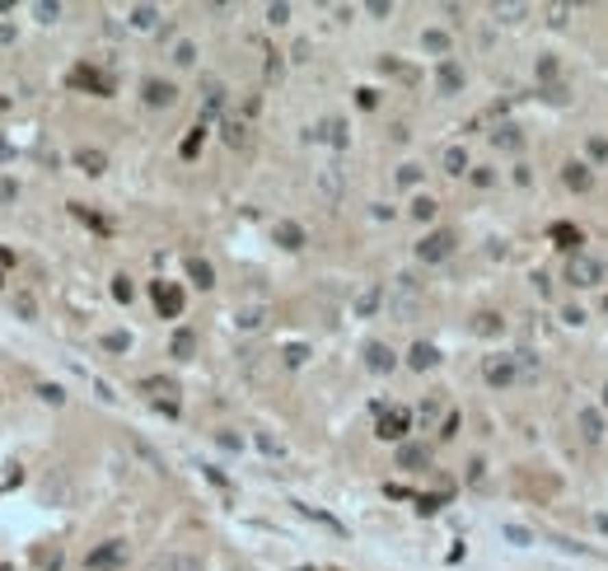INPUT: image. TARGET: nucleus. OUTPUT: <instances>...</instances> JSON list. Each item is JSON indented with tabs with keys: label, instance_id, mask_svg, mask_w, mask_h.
I'll use <instances>...</instances> for the list:
<instances>
[{
	"label": "nucleus",
	"instance_id": "obj_42",
	"mask_svg": "<svg viewBox=\"0 0 608 571\" xmlns=\"http://www.w3.org/2000/svg\"><path fill=\"white\" fill-rule=\"evenodd\" d=\"M267 19H271V24H286V19H291V5H271Z\"/></svg>",
	"mask_w": 608,
	"mask_h": 571
},
{
	"label": "nucleus",
	"instance_id": "obj_4",
	"mask_svg": "<svg viewBox=\"0 0 608 571\" xmlns=\"http://www.w3.org/2000/svg\"><path fill=\"white\" fill-rule=\"evenodd\" d=\"M454 248H459V239H454V230H430L422 239V244H417V258L422 262H445L454 253Z\"/></svg>",
	"mask_w": 608,
	"mask_h": 571
},
{
	"label": "nucleus",
	"instance_id": "obj_18",
	"mask_svg": "<svg viewBox=\"0 0 608 571\" xmlns=\"http://www.w3.org/2000/svg\"><path fill=\"white\" fill-rule=\"evenodd\" d=\"M435 361H440V351H435L430 342H417V347L407 351V365H412V370H430Z\"/></svg>",
	"mask_w": 608,
	"mask_h": 571
},
{
	"label": "nucleus",
	"instance_id": "obj_30",
	"mask_svg": "<svg viewBox=\"0 0 608 571\" xmlns=\"http://www.w3.org/2000/svg\"><path fill=\"white\" fill-rule=\"evenodd\" d=\"M267 310H239V328H263Z\"/></svg>",
	"mask_w": 608,
	"mask_h": 571
},
{
	"label": "nucleus",
	"instance_id": "obj_45",
	"mask_svg": "<svg viewBox=\"0 0 608 571\" xmlns=\"http://www.w3.org/2000/svg\"><path fill=\"white\" fill-rule=\"evenodd\" d=\"M56 14H61V5H38V19H42V24H52Z\"/></svg>",
	"mask_w": 608,
	"mask_h": 571
},
{
	"label": "nucleus",
	"instance_id": "obj_17",
	"mask_svg": "<svg viewBox=\"0 0 608 571\" xmlns=\"http://www.w3.org/2000/svg\"><path fill=\"white\" fill-rule=\"evenodd\" d=\"M422 47L430 56H440V61H450V33H440V28H426L422 33Z\"/></svg>",
	"mask_w": 608,
	"mask_h": 571
},
{
	"label": "nucleus",
	"instance_id": "obj_13",
	"mask_svg": "<svg viewBox=\"0 0 608 571\" xmlns=\"http://www.w3.org/2000/svg\"><path fill=\"white\" fill-rule=\"evenodd\" d=\"M314 141H328L332 150H342V145H346V122H342V117H328V122H318V127H314Z\"/></svg>",
	"mask_w": 608,
	"mask_h": 571
},
{
	"label": "nucleus",
	"instance_id": "obj_9",
	"mask_svg": "<svg viewBox=\"0 0 608 571\" xmlns=\"http://www.w3.org/2000/svg\"><path fill=\"white\" fill-rule=\"evenodd\" d=\"M463 66H459V61H440V66H435V89H440V94H445V99H450V94H459V89H463Z\"/></svg>",
	"mask_w": 608,
	"mask_h": 571
},
{
	"label": "nucleus",
	"instance_id": "obj_29",
	"mask_svg": "<svg viewBox=\"0 0 608 571\" xmlns=\"http://www.w3.org/2000/svg\"><path fill=\"white\" fill-rule=\"evenodd\" d=\"M515 365H520L524 380H538V356H533V351H515Z\"/></svg>",
	"mask_w": 608,
	"mask_h": 571
},
{
	"label": "nucleus",
	"instance_id": "obj_10",
	"mask_svg": "<svg viewBox=\"0 0 608 571\" xmlns=\"http://www.w3.org/2000/svg\"><path fill=\"white\" fill-rule=\"evenodd\" d=\"M561 183H566L571 192H589V187H594V169H589L585 159H571V164H561Z\"/></svg>",
	"mask_w": 608,
	"mask_h": 571
},
{
	"label": "nucleus",
	"instance_id": "obj_50",
	"mask_svg": "<svg viewBox=\"0 0 608 571\" xmlns=\"http://www.w3.org/2000/svg\"><path fill=\"white\" fill-rule=\"evenodd\" d=\"M14 197H19V187H14L10 178H5V183H0V202H14Z\"/></svg>",
	"mask_w": 608,
	"mask_h": 571
},
{
	"label": "nucleus",
	"instance_id": "obj_28",
	"mask_svg": "<svg viewBox=\"0 0 608 571\" xmlns=\"http://www.w3.org/2000/svg\"><path fill=\"white\" fill-rule=\"evenodd\" d=\"M482 338H496L501 333V314H477V323H473Z\"/></svg>",
	"mask_w": 608,
	"mask_h": 571
},
{
	"label": "nucleus",
	"instance_id": "obj_8",
	"mask_svg": "<svg viewBox=\"0 0 608 571\" xmlns=\"http://www.w3.org/2000/svg\"><path fill=\"white\" fill-rule=\"evenodd\" d=\"M141 99H145V108H169V104H178V84H169V80H145V84H141Z\"/></svg>",
	"mask_w": 608,
	"mask_h": 571
},
{
	"label": "nucleus",
	"instance_id": "obj_5",
	"mask_svg": "<svg viewBox=\"0 0 608 571\" xmlns=\"http://www.w3.org/2000/svg\"><path fill=\"white\" fill-rule=\"evenodd\" d=\"M599 277H604V267H599L594 258L571 253V262H566V281H571V286H599Z\"/></svg>",
	"mask_w": 608,
	"mask_h": 571
},
{
	"label": "nucleus",
	"instance_id": "obj_23",
	"mask_svg": "<svg viewBox=\"0 0 608 571\" xmlns=\"http://www.w3.org/2000/svg\"><path fill=\"white\" fill-rule=\"evenodd\" d=\"M552 239L561 244V248H566V253H576V248L585 244V234L576 230V225H552Z\"/></svg>",
	"mask_w": 608,
	"mask_h": 571
},
{
	"label": "nucleus",
	"instance_id": "obj_25",
	"mask_svg": "<svg viewBox=\"0 0 608 571\" xmlns=\"http://www.w3.org/2000/svg\"><path fill=\"white\" fill-rule=\"evenodd\" d=\"M225 145H234V150H243V145H248V127L230 117V122H225Z\"/></svg>",
	"mask_w": 608,
	"mask_h": 571
},
{
	"label": "nucleus",
	"instance_id": "obj_27",
	"mask_svg": "<svg viewBox=\"0 0 608 571\" xmlns=\"http://www.w3.org/2000/svg\"><path fill=\"white\" fill-rule=\"evenodd\" d=\"M155 19H159L155 5H136L132 10V28H155Z\"/></svg>",
	"mask_w": 608,
	"mask_h": 571
},
{
	"label": "nucleus",
	"instance_id": "obj_2",
	"mask_svg": "<svg viewBox=\"0 0 608 571\" xmlns=\"http://www.w3.org/2000/svg\"><path fill=\"white\" fill-rule=\"evenodd\" d=\"M482 380H487V384H491V389H510V384H515V380H520V365H515V356H487V361H482Z\"/></svg>",
	"mask_w": 608,
	"mask_h": 571
},
{
	"label": "nucleus",
	"instance_id": "obj_33",
	"mask_svg": "<svg viewBox=\"0 0 608 571\" xmlns=\"http://www.w3.org/2000/svg\"><path fill=\"white\" fill-rule=\"evenodd\" d=\"M202 136H206V127H192V136H187V141H183V155H187V159L197 155V145H202Z\"/></svg>",
	"mask_w": 608,
	"mask_h": 571
},
{
	"label": "nucleus",
	"instance_id": "obj_35",
	"mask_svg": "<svg viewBox=\"0 0 608 571\" xmlns=\"http://www.w3.org/2000/svg\"><path fill=\"white\" fill-rule=\"evenodd\" d=\"M104 347H108V351H127V347H132V338H127V333H108Z\"/></svg>",
	"mask_w": 608,
	"mask_h": 571
},
{
	"label": "nucleus",
	"instance_id": "obj_19",
	"mask_svg": "<svg viewBox=\"0 0 608 571\" xmlns=\"http://www.w3.org/2000/svg\"><path fill=\"white\" fill-rule=\"evenodd\" d=\"M318 187H323V197H342V164H328L323 174H318Z\"/></svg>",
	"mask_w": 608,
	"mask_h": 571
},
{
	"label": "nucleus",
	"instance_id": "obj_48",
	"mask_svg": "<svg viewBox=\"0 0 608 571\" xmlns=\"http://www.w3.org/2000/svg\"><path fill=\"white\" fill-rule=\"evenodd\" d=\"M505 539H510V544H529V529H520V524H515V529H505Z\"/></svg>",
	"mask_w": 608,
	"mask_h": 571
},
{
	"label": "nucleus",
	"instance_id": "obj_24",
	"mask_svg": "<svg viewBox=\"0 0 608 571\" xmlns=\"http://www.w3.org/2000/svg\"><path fill=\"white\" fill-rule=\"evenodd\" d=\"M220 104H225V84L220 80H206V108H202V117H215Z\"/></svg>",
	"mask_w": 608,
	"mask_h": 571
},
{
	"label": "nucleus",
	"instance_id": "obj_36",
	"mask_svg": "<svg viewBox=\"0 0 608 571\" xmlns=\"http://www.w3.org/2000/svg\"><path fill=\"white\" fill-rule=\"evenodd\" d=\"M281 356H286V365H304L309 347H300V342H295V347H286V351H281Z\"/></svg>",
	"mask_w": 608,
	"mask_h": 571
},
{
	"label": "nucleus",
	"instance_id": "obj_59",
	"mask_svg": "<svg viewBox=\"0 0 608 571\" xmlns=\"http://www.w3.org/2000/svg\"><path fill=\"white\" fill-rule=\"evenodd\" d=\"M0 286H5V281H0Z\"/></svg>",
	"mask_w": 608,
	"mask_h": 571
},
{
	"label": "nucleus",
	"instance_id": "obj_1",
	"mask_svg": "<svg viewBox=\"0 0 608 571\" xmlns=\"http://www.w3.org/2000/svg\"><path fill=\"white\" fill-rule=\"evenodd\" d=\"M84 567H89V571H117V567H127V539H108V544H99L89 557H84Z\"/></svg>",
	"mask_w": 608,
	"mask_h": 571
},
{
	"label": "nucleus",
	"instance_id": "obj_41",
	"mask_svg": "<svg viewBox=\"0 0 608 571\" xmlns=\"http://www.w3.org/2000/svg\"><path fill=\"white\" fill-rule=\"evenodd\" d=\"M417 178H422V169H417V164H402V174H398V183H402V187H412Z\"/></svg>",
	"mask_w": 608,
	"mask_h": 571
},
{
	"label": "nucleus",
	"instance_id": "obj_34",
	"mask_svg": "<svg viewBox=\"0 0 608 571\" xmlns=\"http://www.w3.org/2000/svg\"><path fill=\"white\" fill-rule=\"evenodd\" d=\"M496 145H510V150H515V145H520V127H501L496 131Z\"/></svg>",
	"mask_w": 608,
	"mask_h": 571
},
{
	"label": "nucleus",
	"instance_id": "obj_58",
	"mask_svg": "<svg viewBox=\"0 0 608 571\" xmlns=\"http://www.w3.org/2000/svg\"><path fill=\"white\" fill-rule=\"evenodd\" d=\"M0 571H14V567H0Z\"/></svg>",
	"mask_w": 608,
	"mask_h": 571
},
{
	"label": "nucleus",
	"instance_id": "obj_26",
	"mask_svg": "<svg viewBox=\"0 0 608 571\" xmlns=\"http://www.w3.org/2000/svg\"><path fill=\"white\" fill-rule=\"evenodd\" d=\"M164 571H206L202 567V557H192V552H178V557H169Z\"/></svg>",
	"mask_w": 608,
	"mask_h": 571
},
{
	"label": "nucleus",
	"instance_id": "obj_44",
	"mask_svg": "<svg viewBox=\"0 0 608 571\" xmlns=\"http://www.w3.org/2000/svg\"><path fill=\"white\" fill-rule=\"evenodd\" d=\"M356 104H361V108H374V104H379V94H374V89H356Z\"/></svg>",
	"mask_w": 608,
	"mask_h": 571
},
{
	"label": "nucleus",
	"instance_id": "obj_37",
	"mask_svg": "<svg viewBox=\"0 0 608 571\" xmlns=\"http://www.w3.org/2000/svg\"><path fill=\"white\" fill-rule=\"evenodd\" d=\"M374 305H379V290H365V295L356 300V314H374Z\"/></svg>",
	"mask_w": 608,
	"mask_h": 571
},
{
	"label": "nucleus",
	"instance_id": "obj_11",
	"mask_svg": "<svg viewBox=\"0 0 608 571\" xmlns=\"http://www.w3.org/2000/svg\"><path fill=\"white\" fill-rule=\"evenodd\" d=\"M398 468H407V473H422V468H430V450H426V445L402 441V445H398Z\"/></svg>",
	"mask_w": 608,
	"mask_h": 571
},
{
	"label": "nucleus",
	"instance_id": "obj_39",
	"mask_svg": "<svg viewBox=\"0 0 608 571\" xmlns=\"http://www.w3.org/2000/svg\"><path fill=\"white\" fill-rule=\"evenodd\" d=\"M141 389H150V393H178V389H173V380H145Z\"/></svg>",
	"mask_w": 608,
	"mask_h": 571
},
{
	"label": "nucleus",
	"instance_id": "obj_20",
	"mask_svg": "<svg viewBox=\"0 0 608 571\" xmlns=\"http://www.w3.org/2000/svg\"><path fill=\"white\" fill-rule=\"evenodd\" d=\"M271 234H276V244H281V248H304V230H300L295 220H281Z\"/></svg>",
	"mask_w": 608,
	"mask_h": 571
},
{
	"label": "nucleus",
	"instance_id": "obj_55",
	"mask_svg": "<svg viewBox=\"0 0 608 571\" xmlns=\"http://www.w3.org/2000/svg\"><path fill=\"white\" fill-rule=\"evenodd\" d=\"M0 43H14V33H10L5 24H0Z\"/></svg>",
	"mask_w": 608,
	"mask_h": 571
},
{
	"label": "nucleus",
	"instance_id": "obj_15",
	"mask_svg": "<svg viewBox=\"0 0 608 571\" xmlns=\"http://www.w3.org/2000/svg\"><path fill=\"white\" fill-rule=\"evenodd\" d=\"M169 351H173L178 361H192V356H197V333H192V328H178L173 342H169Z\"/></svg>",
	"mask_w": 608,
	"mask_h": 571
},
{
	"label": "nucleus",
	"instance_id": "obj_54",
	"mask_svg": "<svg viewBox=\"0 0 608 571\" xmlns=\"http://www.w3.org/2000/svg\"><path fill=\"white\" fill-rule=\"evenodd\" d=\"M38 393H42L47 403H61V389H56V384H42V389H38Z\"/></svg>",
	"mask_w": 608,
	"mask_h": 571
},
{
	"label": "nucleus",
	"instance_id": "obj_16",
	"mask_svg": "<svg viewBox=\"0 0 608 571\" xmlns=\"http://www.w3.org/2000/svg\"><path fill=\"white\" fill-rule=\"evenodd\" d=\"M576 426H581L585 445H599V441H604V417L594 412V408H589V412H581V421H576Z\"/></svg>",
	"mask_w": 608,
	"mask_h": 571
},
{
	"label": "nucleus",
	"instance_id": "obj_12",
	"mask_svg": "<svg viewBox=\"0 0 608 571\" xmlns=\"http://www.w3.org/2000/svg\"><path fill=\"white\" fill-rule=\"evenodd\" d=\"M365 365H370L374 375H389V370L398 365V356L384 347V342H365Z\"/></svg>",
	"mask_w": 608,
	"mask_h": 571
},
{
	"label": "nucleus",
	"instance_id": "obj_7",
	"mask_svg": "<svg viewBox=\"0 0 608 571\" xmlns=\"http://www.w3.org/2000/svg\"><path fill=\"white\" fill-rule=\"evenodd\" d=\"M71 84H75V89H89V94H112V75L94 71V66H75V71H71Z\"/></svg>",
	"mask_w": 608,
	"mask_h": 571
},
{
	"label": "nucleus",
	"instance_id": "obj_52",
	"mask_svg": "<svg viewBox=\"0 0 608 571\" xmlns=\"http://www.w3.org/2000/svg\"><path fill=\"white\" fill-rule=\"evenodd\" d=\"M589 155H594V159H608V141H589Z\"/></svg>",
	"mask_w": 608,
	"mask_h": 571
},
{
	"label": "nucleus",
	"instance_id": "obj_32",
	"mask_svg": "<svg viewBox=\"0 0 608 571\" xmlns=\"http://www.w3.org/2000/svg\"><path fill=\"white\" fill-rule=\"evenodd\" d=\"M412 215H417V220H430V215H435V202H430V197H417V202H412Z\"/></svg>",
	"mask_w": 608,
	"mask_h": 571
},
{
	"label": "nucleus",
	"instance_id": "obj_43",
	"mask_svg": "<svg viewBox=\"0 0 608 571\" xmlns=\"http://www.w3.org/2000/svg\"><path fill=\"white\" fill-rule=\"evenodd\" d=\"M557 75V61L552 56H543V61H538V80H552Z\"/></svg>",
	"mask_w": 608,
	"mask_h": 571
},
{
	"label": "nucleus",
	"instance_id": "obj_53",
	"mask_svg": "<svg viewBox=\"0 0 608 571\" xmlns=\"http://www.w3.org/2000/svg\"><path fill=\"white\" fill-rule=\"evenodd\" d=\"M14 310L24 314V318H33V300H28V295H19V300H14Z\"/></svg>",
	"mask_w": 608,
	"mask_h": 571
},
{
	"label": "nucleus",
	"instance_id": "obj_49",
	"mask_svg": "<svg viewBox=\"0 0 608 571\" xmlns=\"http://www.w3.org/2000/svg\"><path fill=\"white\" fill-rule=\"evenodd\" d=\"M258 445H263V450H267V454H281V445H276V441H271V436H267V431H258Z\"/></svg>",
	"mask_w": 608,
	"mask_h": 571
},
{
	"label": "nucleus",
	"instance_id": "obj_40",
	"mask_svg": "<svg viewBox=\"0 0 608 571\" xmlns=\"http://www.w3.org/2000/svg\"><path fill=\"white\" fill-rule=\"evenodd\" d=\"M496 14H501L505 24H515V19H520V14H524V5H496Z\"/></svg>",
	"mask_w": 608,
	"mask_h": 571
},
{
	"label": "nucleus",
	"instance_id": "obj_51",
	"mask_svg": "<svg viewBox=\"0 0 608 571\" xmlns=\"http://www.w3.org/2000/svg\"><path fill=\"white\" fill-rule=\"evenodd\" d=\"M482 473H487V464H482V459H473V464H468V482H482Z\"/></svg>",
	"mask_w": 608,
	"mask_h": 571
},
{
	"label": "nucleus",
	"instance_id": "obj_21",
	"mask_svg": "<svg viewBox=\"0 0 608 571\" xmlns=\"http://www.w3.org/2000/svg\"><path fill=\"white\" fill-rule=\"evenodd\" d=\"M440 164H445V174L459 178V174H468V150H463V145H450V150L440 155Z\"/></svg>",
	"mask_w": 608,
	"mask_h": 571
},
{
	"label": "nucleus",
	"instance_id": "obj_57",
	"mask_svg": "<svg viewBox=\"0 0 608 571\" xmlns=\"http://www.w3.org/2000/svg\"><path fill=\"white\" fill-rule=\"evenodd\" d=\"M604 408H608V384H604Z\"/></svg>",
	"mask_w": 608,
	"mask_h": 571
},
{
	"label": "nucleus",
	"instance_id": "obj_3",
	"mask_svg": "<svg viewBox=\"0 0 608 571\" xmlns=\"http://www.w3.org/2000/svg\"><path fill=\"white\" fill-rule=\"evenodd\" d=\"M407 431H412V417H407V408H389V412H379V421H374V436H379V441L402 445V441H407Z\"/></svg>",
	"mask_w": 608,
	"mask_h": 571
},
{
	"label": "nucleus",
	"instance_id": "obj_47",
	"mask_svg": "<svg viewBox=\"0 0 608 571\" xmlns=\"http://www.w3.org/2000/svg\"><path fill=\"white\" fill-rule=\"evenodd\" d=\"M473 183H477V187H491V183H496V174H491V169H477Z\"/></svg>",
	"mask_w": 608,
	"mask_h": 571
},
{
	"label": "nucleus",
	"instance_id": "obj_38",
	"mask_svg": "<svg viewBox=\"0 0 608 571\" xmlns=\"http://www.w3.org/2000/svg\"><path fill=\"white\" fill-rule=\"evenodd\" d=\"M173 61H178V66H192V61H197V47H192V43H178Z\"/></svg>",
	"mask_w": 608,
	"mask_h": 571
},
{
	"label": "nucleus",
	"instance_id": "obj_56",
	"mask_svg": "<svg viewBox=\"0 0 608 571\" xmlns=\"http://www.w3.org/2000/svg\"><path fill=\"white\" fill-rule=\"evenodd\" d=\"M5 262H14V258H10V253H5V248H0V267H5Z\"/></svg>",
	"mask_w": 608,
	"mask_h": 571
},
{
	"label": "nucleus",
	"instance_id": "obj_31",
	"mask_svg": "<svg viewBox=\"0 0 608 571\" xmlns=\"http://www.w3.org/2000/svg\"><path fill=\"white\" fill-rule=\"evenodd\" d=\"M112 295H117V300H122V305H132V281H127V277H112Z\"/></svg>",
	"mask_w": 608,
	"mask_h": 571
},
{
	"label": "nucleus",
	"instance_id": "obj_22",
	"mask_svg": "<svg viewBox=\"0 0 608 571\" xmlns=\"http://www.w3.org/2000/svg\"><path fill=\"white\" fill-rule=\"evenodd\" d=\"M187 277H192V281L206 290V286H215V267H211L206 258H187Z\"/></svg>",
	"mask_w": 608,
	"mask_h": 571
},
{
	"label": "nucleus",
	"instance_id": "obj_46",
	"mask_svg": "<svg viewBox=\"0 0 608 571\" xmlns=\"http://www.w3.org/2000/svg\"><path fill=\"white\" fill-rule=\"evenodd\" d=\"M38 562H42V567H61V548H52V552H38Z\"/></svg>",
	"mask_w": 608,
	"mask_h": 571
},
{
	"label": "nucleus",
	"instance_id": "obj_6",
	"mask_svg": "<svg viewBox=\"0 0 608 571\" xmlns=\"http://www.w3.org/2000/svg\"><path fill=\"white\" fill-rule=\"evenodd\" d=\"M150 295H155V310L164 314V318H178V314H183V290H178L173 281H155V286H150Z\"/></svg>",
	"mask_w": 608,
	"mask_h": 571
},
{
	"label": "nucleus",
	"instance_id": "obj_14",
	"mask_svg": "<svg viewBox=\"0 0 608 571\" xmlns=\"http://www.w3.org/2000/svg\"><path fill=\"white\" fill-rule=\"evenodd\" d=\"M75 164L89 174V178H99V174L108 169V155H104V150H94V145H80V150H75Z\"/></svg>",
	"mask_w": 608,
	"mask_h": 571
}]
</instances>
